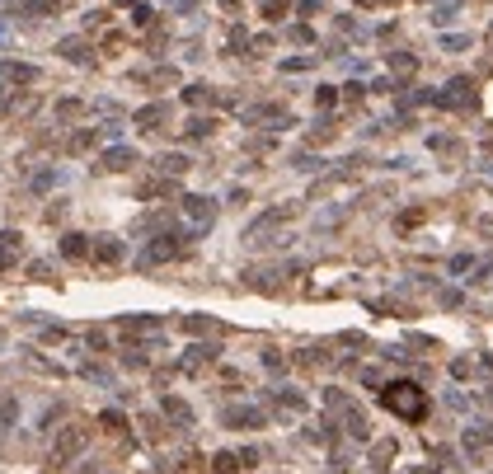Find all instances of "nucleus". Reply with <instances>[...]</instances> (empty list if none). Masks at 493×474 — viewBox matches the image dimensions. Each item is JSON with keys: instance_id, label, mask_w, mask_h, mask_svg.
Instances as JSON below:
<instances>
[{"instance_id": "393cba45", "label": "nucleus", "mask_w": 493, "mask_h": 474, "mask_svg": "<svg viewBox=\"0 0 493 474\" xmlns=\"http://www.w3.org/2000/svg\"><path fill=\"white\" fill-rule=\"evenodd\" d=\"M10 103H14V94H10V90H5V80H0V118L10 113Z\"/></svg>"}, {"instance_id": "0eeeda50", "label": "nucleus", "mask_w": 493, "mask_h": 474, "mask_svg": "<svg viewBox=\"0 0 493 474\" xmlns=\"http://www.w3.org/2000/svg\"><path fill=\"white\" fill-rule=\"evenodd\" d=\"M183 212L207 230V226H212V216H216V207H212V197H183Z\"/></svg>"}, {"instance_id": "9d476101", "label": "nucleus", "mask_w": 493, "mask_h": 474, "mask_svg": "<svg viewBox=\"0 0 493 474\" xmlns=\"http://www.w3.org/2000/svg\"><path fill=\"white\" fill-rule=\"evenodd\" d=\"M56 52H61L66 61H85V57H90V47L80 43V38H61V43H56Z\"/></svg>"}, {"instance_id": "dca6fc26", "label": "nucleus", "mask_w": 493, "mask_h": 474, "mask_svg": "<svg viewBox=\"0 0 493 474\" xmlns=\"http://www.w3.org/2000/svg\"><path fill=\"white\" fill-rule=\"evenodd\" d=\"M24 10L34 19H47V14H56V0H24Z\"/></svg>"}, {"instance_id": "1a4fd4ad", "label": "nucleus", "mask_w": 493, "mask_h": 474, "mask_svg": "<svg viewBox=\"0 0 493 474\" xmlns=\"http://www.w3.org/2000/svg\"><path fill=\"white\" fill-rule=\"evenodd\" d=\"M61 254H66V259H90L94 244L85 235H66V239H61Z\"/></svg>"}, {"instance_id": "b1692460", "label": "nucleus", "mask_w": 493, "mask_h": 474, "mask_svg": "<svg viewBox=\"0 0 493 474\" xmlns=\"http://www.w3.org/2000/svg\"><path fill=\"white\" fill-rule=\"evenodd\" d=\"M216 474H235V455H216Z\"/></svg>"}, {"instance_id": "20e7f679", "label": "nucleus", "mask_w": 493, "mask_h": 474, "mask_svg": "<svg viewBox=\"0 0 493 474\" xmlns=\"http://www.w3.org/2000/svg\"><path fill=\"white\" fill-rule=\"evenodd\" d=\"M296 212H301L296 202H287V207H273V212H263V216H258V221H254V226L245 230V235H249V239H258V235H263L268 226H282V221H292Z\"/></svg>"}, {"instance_id": "9b49d317", "label": "nucleus", "mask_w": 493, "mask_h": 474, "mask_svg": "<svg viewBox=\"0 0 493 474\" xmlns=\"http://www.w3.org/2000/svg\"><path fill=\"white\" fill-rule=\"evenodd\" d=\"M489 441H493V432L470 428V432H465V451H470V455H484V446H489Z\"/></svg>"}, {"instance_id": "f8f14e48", "label": "nucleus", "mask_w": 493, "mask_h": 474, "mask_svg": "<svg viewBox=\"0 0 493 474\" xmlns=\"http://www.w3.org/2000/svg\"><path fill=\"white\" fill-rule=\"evenodd\" d=\"M165 123V103H146V108H136V127H156Z\"/></svg>"}, {"instance_id": "5701e85b", "label": "nucleus", "mask_w": 493, "mask_h": 474, "mask_svg": "<svg viewBox=\"0 0 493 474\" xmlns=\"http://www.w3.org/2000/svg\"><path fill=\"white\" fill-rule=\"evenodd\" d=\"M188 136H212V123H207V118H193V123H188Z\"/></svg>"}, {"instance_id": "39448f33", "label": "nucleus", "mask_w": 493, "mask_h": 474, "mask_svg": "<svg viewBox=\"0 0 493 474\" xmlns=\"http://www.w3.org/2000/svg\"><path fill=\"white\" fill-rule=\"evenodd\" d=\"M179 254H183V244H179V239H174V235H160L156 244H151L146 254H141V263H169V259H179Z\"/></svg>"}, {"instance_id": "f3484780", "label": "nucleus", "mask_w": 493, "mask_h": 474, "mask_svg": "<svg viewBox=\"0 0 493 474\" xmlns=\"http://www.w3.org/2000/svg\"><path fill=\"white\" fill-rule=\"evenodd\" d=\"M56 183H61V170H43V174H34V188H38V192L56 188Z\"/></svg>"}, {"instance_id": "ddd939ff", "label": "nucleus", "mask_w": 493, "mask_h": 474, "mask_svg": "<svg viewBox=\"0 0 493 474\" xmlns=\"http://www.w3.org/2000/svg\"><path fill=\"white\" fill-rule=\"evenodd\" d=\"M19 423V399H0V432H10Z\"/></svg>"}, {"instance_id": "412c9836", "label": "nucleus", "mask_w": 493, "mask_h": 474, "mask_svg": "<svg viewBox=\"0 0 493 474\" xmlns=\"http://www.w3.org/2000/svg\"><path fill=\"white\" fill-rule=\"evenodd\" d=\"M183 99H188V103H202V99H212V90H207V85H188V90H183Z\"/></svg>"}, {"instance_id": "4468645a", "label": "nucleus", "mask_w": 493, "mask_h": 474, "mask_svg": "<svg viewBox=\"0 0 493 474\" xmlns=\"http://www.w3.org/2000/svg\"><path fill=\"white\" fill-rule=\"evenodd\" d=\"M94 259H99V263H118V259H123V244H118V239H103V244H94Z\"/></svg>"}, {"instance_id": "f257e3e1", "label": "nucleus", "mask_w": 493, "mask_h": 474, "mask_svg": "<svg viewBox=\"0 0 493 474\" xmlns=\"http://www.w3.org/2000/svg\"><path fill=\"white\" fill-rule=\"evenodd\" d=\"M85 446H90V428H80V423H66V428L52 437L47 465H52V470H66L71 460H80V455H85Z\"/></svg>"}, {"instance_id": "a211bd4d", "label": "nucleus", "mask_w": 493, "mask_h": 474, "mask_svg": "<svg viewBox=\"0 0 493 474\" xmlns=\"http://www.w3.org/2000/svg\"><path fill=\"white\" fill-rule=\"evenodd\" d=\"M80 113H85V103H80V99H61V103H56V118H80Z\"/></svg>"}, {"instance_id": "a878e982", "label": "nucleus", "mask_w": 493, "mask_h": 474, "mask_svg": "<svg viewBox=\"0 0 493 474\" xmlns=\"http://www.w3.org/2000/svg\"><path fill=\"white\" fill-rule=\"evenodd\" d=\"M123 5H141V0H123Z\"/></svg>"}, {"instance_id": "f03ea898", "label": "nucleus", "mask_w": 493, "mask_h": 474, "mask_svg": "<svg viewBox=\"0 0 493 474\" xmlns=\"http://www.w3.org/2000/svg\"><path fill=\"white\" fill-rule=\"evenodd\" d=\"M385 404H390V408H400L404 418H418V413H423V395H418V385H390Z\"/></svg>"}, {"instance_id": "6ab92c4d", "label": "nucleus", "mask_w": 493, "mask_h": 474, "mask_svg": "<svg viewBox=\"0 0 493 474\" xmlns=\"http://www.w3.org/2000/svg\"><path fill=\"white\" fill-rule=\"evenodd\" d=\"M165 413H169V418H179V423H193V413L179 404V399H165Z\"/></svg>"}, {"instance_id": "6e6552de", "label": "nucleus", "mask_w": 493, "mask_h": 474, "mask_svg": "<svg viewBox=\"0 0 493 474\" xmlns=\"http://www.w3.org/2000/svg\"><path fill=\"white\" fill-rule=\"evenodd\" d=\"M14 259H19V230H5L0 235V272L14 268Z\"/></svg>"}, {"instance_id": "aec40b11", "label": "nucleus", "mask_w": 493, "mask_h": 474, "mask_svg": "<svg viewBox=\"0 0 493 474\" xmlns=\"http://www.w3.org/2000/svg\"><path fill=\"white\" fill-rule=\"evenodd\" d=\"M123 324L127 329H156L160 319H151V315H123Z\"/></svg>"}, {"instance_id": "423d86ee", "label": "nucleus", "mask_w": 493, "mask_h": 474, "mask_svg": "<svg viewBox=\"0 0 493 474\" xmlns=\"http://www.w3.org/2000/svg\"><path fill=\"white\" fill-rule=\"evenodd\" d=\"M132 165H136V150L132 146H108V150H103V170L123 174V170H132Z\"/></svg>"}, {"instance_id": "7ed1b4c3", "label": "nucleus", "mask_w": 493, "mask_h": 474, "mask_svg": "<svg viewBox=\"0 0 493 474\" xmlns=\"http://www.w3.org/2000/svg\"><path fill=\"white\" fill-rule=\"evenodd\" d=\"M0 80H5V85H38V80H43V71H38L34 61L5 57V61H0Z\"/></svg>"}, {"instance_id": "2eb2a0df", "label": "nucleus", "mask_w": 493, "mask_h": 474, "mask_svg": "<svg viewBox=\"0 0 493 474\" xmlns=\"http://www.w3.org/2000/svg\"><path fill=\"white\" fill-rule=\"evenodd\" d=\"M183 170H188V160H183V155H160V174H169V179H179Z\"/></svg>"}, {"instance_id": "4be33fe9", "label": "nucleus", "mask_w": 493, "mask_h": 474, "mask_svg": "<svg viewBox=\"0 0 493 474\" xmlns=\"http://www.w3.org/2000/svg\"><path fill=\"white\" fill-rule=\"evenodd\" d=\"M263 10H268V19H282V14L292 10V0H268V5H263Z\"/></svg>"}]
</instances>
